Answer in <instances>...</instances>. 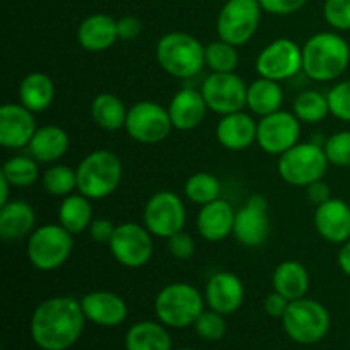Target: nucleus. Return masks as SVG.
Here are the masks:
<instances>
[{
    "mask_svg": "<svg viewBox=\"0 0 350 350\" xmlns=\"http://www.w3.org/2000/svg\"><path fill=\"white\" fill-rule=\"evenodd\" d=\"M293 113L301 123H308V125H317V123L323 122L330 115L327 94L314 91V89H306V91L299 92L294 99Z\"/></svg>",
    "mask_w": 350,
    "mask_h": 350,
    "instance_id": "33",
    "label": "nucleus"
},
{
    "mask_svg": "<svg viewBox=\"0 0 350 350\" xmlns=\"http://www.w3.org/2000/svg\"><path fill=\"white\" fill-rule=\"evenodd\" d=\"M328 106L330 115L342 122L350 123V79L340 81L328 91Z\"/></svg>",
    "mask_w": 350,
    "mask_h": 350,
    "instance_id": "40",
    "label": "nucleus"
},
{
    "mask_svg": "<svg viewBox=\"0 0 350 350\" xmlns=\"http://www.w3.org/2000/svg\"><path fill=\"white\" fill-rule=\"evenodd\" d=\"M38 130L34 113L26 106L7 103L0 108V144L5 149H23L29 146Z\"/></svg>",
    "mask_w": 350,
    "mask_h": 350,
    "instance_id": "17",
    "label": "nucleus"
},
{
    "mask_svg": "<svg viewBox=\"0 0 350 350\" xmlns=\"http://www.w3.org/2000/svg\"><path fill=\"white\" fill-rule=\"evenodd\" d=\"M118 41L116 19L108 14L88 16L77 27V43L91 53L109 50Z\"/></svg>",
    "mask_w": 350,
    "mask_h": 350,
    "instance_id": "24",
    "label": "nucleus"
},
{
    "mask_svg": "<svg viewBox=\"0 0 350 350\" xmlns=\"http://www.w3.org/2000/svg\"><path fill=\"white\" fill-rule=\"evenodd\" d=\"M301 139V122L291 111H279L262 116L256 129V144L270 156H282Z\"/></svg>",
    "mask_w": 350,
    "mask_h": 350,
    "instance_id": "15",
    "label": "nucleus"
},
{
    "mask_svg": "<svg viewBox=\"0 0 350 350\" xmlns=\"http://www.w3.org/2000/svg\"><path fill=\"white\" fill-rule=\"evenodd\" d=\"M258 2L263 12L273 14V16H291L303 9L308 0H258Z\"/></svg>",
    "mask_w": 350,
    "mask_h": 350,
    "instance_id": "43",
    "label": "nucleus"
},
{
    "mask_svg": "<svg viewBox=\"0 0 350 350\" xmlns=\"http://www.w3.org/2000/svg\"><path fill=\"white\" fill-rule=\"evenodd\" d=\"M77 191L91 200H103L118 190L123 178V164L115 152L92 150L75 167Z\"/></svg>",
    "mask_w": 350,
    "mask_h": 350,
    "instance_id": "4",
    "label": "nucleus"
},
{
    "mask_svg": "<svg viewBox=\"0 0 350 350\" xmlns=\"http://www.w3.org/2000/svg\"><path fill=\"white\" fill-rule=\"evenodd\" d=\"M129 108L118 96L111 92H101L91 103V118L99 129L116 132L125 129Z\"/></svg>",
    "mask_w": 350,
    "mask_h": 350,
    "instance_id": "31",
    "label": "nucleus"
},
{
    "mask_svg": "<svg viewBox=\"0 0 350 350\" xmlns=\"http://www.w3.org/2000/svg\"><path fill=\"white\" fill-rule=\"evenodd\" d=\"M282 328L291 340L311 345L323 340L330 332L332 318L327 308L314 299L291 301L282 317Z\"/></svg>",
    "mask_w": 350,
    "mask_h": 350,
    "instance_id": "7",
    "label": "nucleus"
},
{
    "mask_svg": "<svg viewBox=\"0 0 350 350\" xmlns=\"http://www.w3.org/2000/svg\"><path fill=\"white\" fill-rule=\"evenodd\" d=\"M116 29H118V40L133 41L142 33V23L133 16H125L116 21Z\"/></svg>",
    "mask_w": 350,
    "mask_h": 350,
    "instance_id": "45",
    "label": "nucleus"
},
{
    "mask_svg": "<svg viewBox=\"0 0 350 350\" xmlns=\"http://www.w3.org/2000/svg\"><path fill=\"white\" fill-rule=\"evenodd\" d=\"M282 103L284 91L280 88V82L260 77L248 85L246 108L260 118L282 109Z\"/></svg>",
    "mask_w": 350,
    "mask_h": 350,
    "instance_id": "29",
    "label": "nucleus"
},
{
    "mask_svg": "<svg viewBox=\"0 0 350 350\" xmlns=\"http://www.w3.org/2000/svg\"><path fill=\"white\" fill-rule=\"evenodd\" d=\"M256 129L258 122H255V118L243 109L221 116L215 129V137L224 149L241 152L256 142Z\"/></svg>",
    "mask_w": 350,
    "mask_h": 350,
    "instance_id": "21",
    "label": "nucleus"
},
{
    "mask_svg": "<svg viewBox=\"0 0 350 350\" xmlns=\"http://www.w3.org/2000/svg\"><path fill=\"white\" fill-rule=\"evenodd\" d=\"M287 306H289V301L282 294L275 293V291L270 293L265 297V301H263V310H265V313L270 318H279V320H282L284 313L287 311Z\"/></svg>",
    "mask_w": 350,
    "mask_h": 350,
    "instance_id": "46",
    "label": "nucleus"
},
{
    "mask_svg": "<svg viewBox=\"0 0 350 350\" xmlns=\"http://www.w3.org/2000/svg\"><path fill=\"white\" fill-rule=\"evenodd\" d=\"M205 303L221 314H232L245 303V284L231 272H217L205 286Z\"/></svg>",
    "mask_w": 350,
    "mask_h": 350,
    "instance_id": "19",
    "label": "nucleus"
},
{
    "mask_svg": "<svg viewBox=\"0 0 350 350\" xmlns=\"http://www.w3.org/2000/svg\"><path fill=\"white\" fill-rule=\"evenodd\" d=\"M178 350H193V349H178Z\"/></svg>",
    "mask_w": 350,
    "mask_h": 350,
    "instance_id": "50",
    "label": "nucleus"
},
{
    "mask_svg": "<svg viewBox=\"0 0 350 350\" xmlns=\"http://www.w3.org/2000/svg\"><path fill=\"white\" fill-rule=\"evenodd\" d=\"M262 12L258 0H228L217 16L219 38L234 46H243L258 31Z\"/></svg>",
    "mask_w": 350,
    "mask_h": 350,
    "instance_id": "9",
    "label": "nucleus"
},
{
    "mask_svg": "<svg viewBox=\"0 0 350 350\" xmlns=\"http://www.w3.org/2000/svg\"><path fill=\"white\" fill-rule=\"evenodd\" d=\"M236 241L246 248H260L270 236V215L267 198L252 195L239 211H236L234 229Z\"/></svg>",
    "mask_w": 350,
    "mask_h": 350,
    "instance_id": "16",
    "label": "nucleus"
},
{
    "mask_svg": "<svg viewBox=\"0 0 350 350\" xmlns=\"http://www.w3.org/2000/svg\"><path fill=\"white\" fill-rule=\"evenodd\" d=\"M323 17L337 31H350V0H325Z\"/></svg>",
    "mask_w": 350,
    "mask_h": 350,
    "instance_id": "41",
    "label": "nucleus"
},
{
    "mask_svg": "<svg viewBox=\"0 0 350 350\" xmlns=\"http://www.w3.org/2000/svg\"><path fill=\"white\" fill-rule=\"evenodd\" d=\"M255 70L260 77L282 82L303 70V48L289 38H277L258 53Z\"/></svg>",
    "mask_w": 350,
    "mask_h": 350,
    "instance_id": "12",
    "label": "nucleus"
},
{
    "mask_svg": "<svg viewBox=\"0 0 350 350\" xmlns=\"http://www.w3.org/2000/svg\"><path fill=\"white\" fill-rule=\"evenodd\" d=\"M156 60L171 77L191 79L204 70L205 46L193 34L171 31L157 41Z\"/></svg>",
    "mask_w": 350,
    "mask_h": 350,
    "instance_id": "3",
    "label": "nucleus"
},
{
    "mask_svg": "<svg viewBox=\"0 0 350 350\" xmlns=\"http://www.w3.org/2000/svg\"><path fill=\"white\" fill-rule=\"evenodd\" d=\"M70 149L68 133L58 125H44L34 132L27 150L38 163L50 164L62 159Z\"/></svg>",
    "mask_w": 350,
    "mask_h": 350,
    "instance_id": "26",
    "label": "nucleus"
},
{
    "mask_svg": "<svg viewBox=\"0 0 350 350\" xmlns=\"http://www.w3.org/2000/svg\"><path fill=\"white\" fill-rule=\"evenodd\" d=\"M91 198L82 193H72L64 197L58 207V224L67 229L72 236L88 231L92 219Z\"/></svg>",
    "mask_w": 350,
    "mask_h": 350,
    "instance_id": "30",
    "label": "nucleus"
},
{
    "mask_svg": "<svg viewBox=\"0 0 350 350\" xmlns=\"http://www.w3.org/2000/svg\"><path fill=\"white\" fill-rule=\"evenodd\" d=\"M272 287L275 293L282 294L289 303L303 299L310 291V272L297 260H286L273 270Z\"/></svg>",
    "mask_w": 350,
    "mask_h": 350,
    "instance_id": "27",
    "label": "nucleus"
},
{
    "mask_svg": "<svg viewBox=\"0 0 350 350\" xmlns=\"http://www.w3.org/2000/svg\"><path fill=\"white\" fill-rule=\"evenodd\" d=\"M144 226L154 238H171L183 231L187 224V208L174 191L163 190L154 193L144 207Z\"/></svg>",
    "mask_w": 350,
    "mask_h": 350,
    "instance_id": "10",
    "label": "nucleus"
},
{
    "mask_svg": "<svg viewBox=\"0 0 350 350\" xmlns=\"http://www.w3.org/2000/svg\"><path fill=\"white\" fill-rule=\"evenodd\" d=\"M207 109V103L202 96V91L191 88L178 91L167 105V113H170L173 129L180 130V132H190V130L197 129L204 122Z\"/></svg>",
    "mask_w": 350,
    "mask_h": 350,
    "instance_id": "23",
    "label": "nucleus"
},
{
    "mask_svg": "<svg viewBox=\"0 0 350 350\" xmlns=\"http://www.w3.org/2000/svg\"><path fill=\"white\" fill-rule=\"evenodd\" d=\"M154 236L146 226L137 222H123L116 226L115 234L109 241L111 255L120 265L126 269H140L147 265L154 253Z\"/></svg>",
    "mask_w": 350,
    "mask_h": 350,
    "instance_id": "13",
    "label": "nucleus"
},
{
    "mask_svg": "<svg viewBox=\"0 0 350 350\" xmlns=\"http://www.w3.org/2000/svg\"><path fill=\"white\" fill-rule=\"evenodd\" d=\"M317 232L332 245H344L350 239V205L342 198L327 200L314 211Z\"/></svg>",
    "mask_w": 350,
    "mask_h": 350,
    "instance_id": "18",
    "label": "nucleus"
},
{
    "mask_svg": "<svg viewBox=\"0 0 350 350\" xmlns=\"http://www.w3.org/2000/svg\"><path fill=\"white\" fill-rule=\"evenodd\" d=\"M238 46L221 40L212 41L205 46V65L211 68V72L217 74H228V72H236L239 64Z\"/></svg>",
    "mask_w": 350,
    "mask_h": 350,
    "instance_id": "36",
    "label": "nucleus"
},
{
    "mask_svg": "<svg viewBox=\"0 0 350 350\" xmlns=\"http://www.w3.org/2000/svg\"><path fill=\"white\" fill-rule=\"evenodd\" d=\"M349 68H350V67H349Z\"/></svg>",
    "mask_w": 350,
    "mask_h": 350,
    "instance_id": "51",
    "label": "nucleus"
},
{
    "mask_svg": "<svg viewBox=\"0 0 350 350\" xmlns=\"http://www.w3.org/2000/svg\"><path fill=\"white\" fill-rule=\"evenodd\" d=\"M85 320L98 327L113 328L122 325L129 317V308L123 297L109 291H92L81 299Z\"/></svg>",
    "mask_w": 350,
    "mask_h": 350,
    "instance_id": "20",
    "label": "nucleus"
},
{
    "mask_svg": "<svg viewBox=\"0 0 350 350\" xmlns=\"http://www.w3.org/2000/svg\"><path fill=\"white\" fill-rule=\"evenodd\" d=\"M325 154H327L330 164L338 167L350 166V130L334 133L328 137L323 144Z\"/></svg>",
    "mask_w": 350,
    "mask_h": 350,
    "instance_id": "39",
    "label": "nucleus"
},
{
    "mask_svg": "<svg viewBox=\"0 0 350 350\" xmlns=\"http://www.w3.org/2000/svg\"><path fill=\"white\" fill-rule=\"evenodd\" d=\"M2 176L7 178L12 188H27L40 178L38 161L31 156H14L3 163Z\"/></svg>",
    "mask_w": 350,
    "mask_h": 350,
    "instance_id": "35",
    "label": "nucleus"
},
{
    "mask_svg": "<svg viewBox=\"0 0 350 350\" xmlns=\"http://www.w3.org/2000/svg\"><path fill=\"white\" fill-rule=\"evenodd\" d=\"M193 327L198 337L207 342H217L226 335L224 314L217 313L214 310L202 311V314L197 318Z\"/></svg>",
    "mask_w": 350,
    "mask_h": 350,
    "instance_id": "38",
    "label": "nucleus"
},
{
    "mask_svg": "<svg viewBox=\"0 0 350 350\" xmlns=\"http://www.w3.org/2000/svg\"><path fill=\"white\" fill-rule=\"evenodd\" d=\"M167 250L176 260H190L195 253V241L188 232L180 231L167 238Z\"/></svg>",
    "mask_w": 350,
    "mask_h": 350,
    "instance_id": "42",
    "label": "nucleus"
},
{
    "mask_svg": "<svg viewBox=\"0 0 350 350\" xmlns=\"http://www.w3.org/2000/svg\"><path fill=\"white\" fill-rule=\"evenodd\" d=\"M350 67V46L332 31L313 34L303 44V72L317 82H332Z\"/></svg>",
    "mask_w": 350,
    "mask_h": 350,
    "instance_id": "2",
    "label": "nucleus"
},
{
    "mask_svg": "<svg viewBox=\"0 0 350 350\" xmlns=\"http://www.w3.org/2000/svg\"><path fill=\"white\" fill-rule=\"evenodd\" d=\"M55 84L50 75L31 72L19 84V103L33 113H43L53 105Z\"/></svg>",
    "mask_w": 350,
    "mask_h": 350,
    "instance_id": "28",
    "label": "nucleus"
},
{
    "mask_svg": "<svg viewBox=\"0 0 350 350\" xmlns=\"http://www.w3.org/2000/svg\"><path fill=\"white\" fill-rule=\"evenodd\" d=\"M116 226L113 224L108 219H94L89 226V236L94 243H99V245H109L113 234H115Z\"/></svg>",
    "mask_w": 350,
    "mask_h": 350,
    "instance_id": "44",
    "label": "nucleus"
},
{
    "mask_svg": "<svg viewBox=\"0 0 350 350\" xmlns=\"http://www.w3.org/2000/svg\"><path fill=\"white\" fill-rule=\"evenodd\" d=\"M330 161L321 144L299 142L279 156L277 171L291 187L306 188L318 180H325Z\"/></svg>",
    "mask_w": 350,
    "mask_h": 350,
    "instance_id": "6",
    "label": "nucleus"
},
{
    "mask_svg": "<svg viewBox=\"0 0 350 350\" xmlns=\"http://www.w3.org/2000/svg\"><path fill=\"white\" fill-rule=\"evenodd\" d=\"M125 130L139 144H159L173 130L167 108L156 101H139L129 108Z\"/></svg>",
    "mask_w": 350,
    "mask_h": 350,
    "instance_id": "11",
    "label": "nucleus"
},
{
    "mask_svg": "<svg viewBox=\"0 0 350 350\" xmlns=\"http://www.w3.org/2000/svg\"><path fill=\"white\" fill-rule=\"evenodd\" d=\"M10 188H12V185L7 181L5 176H2V174H0V205H3L9 202Z\"/></svg>",
    "mask_w": 350,
    "mask_h": 350,
    "instance_id": "49",
    "label": "nucleus"
},
{
    "mask_svg": "<svg viewBox=\"0 0 350 350\" xmlns=\"http://www.w3.org/2000/svg\"><path fill=\"white\" fill-rule=\"evenodd\" d=\"M36 229V214L24 200H9L0 205V238L3 241H19L29 238Z\"/></svg>",
    "mask_w": 350,
    "mask_h": 350,
    "instance_id": "25",
    "label": "nucleus"
},
{
    "mask_svg": "<svg viewBox=\"0 0 350 350\" xmlns=\"http://www.w3.org/2000/svg\"><path fill=\"white\" fill-rule=\"evenodd\" d=\"M171 345L170 334L161 321H139L125 335L126 350H171Z\"/></svg>",
    "mask_w": 350,
    "mask_h": 350,
    "instance_id": "32",
    "label": "nucleus"
},
{
    "mask_svg": "<svg viewBox=\"0 0 350 350\" xmlns=\"http://www.w3.org/2000/svg\"><path fill=\"white\" fill-rule=\"evenodd\" d=\"M236 211L229 202L217 198L207 205H202L197 215L198 234L208 243L224 241L232 234Z\"/></svg>",
    "mask_w": 350,
    "mask_h": 350,
    "instance_id": "22",
    "label": "nucleus"
},
{
    "mask_svg": "<svg viewBox=\"0 0 350 350\" xmlns=\"http://www.w3.org/2000/svg\"><path fill=\"white\" fill-rule=\"evenodd\" d=\"M337 263H338V269L342 270V273L350 277V239L347 243H344L338 252L337 256Z\"/></svg>",
    "mask_w": 350,
    "mask_h": 350,
    "instance_id": "48",
    "label": "nucleus"
},
{
    "mask_svg": "<svg viewBox=\"0 0 350 350\" xmlns=\"http://www.w3.org/2000/svg\"><path fill=\"white\" fill-rule=\"evenodd\" d=\"M306 197L311 204L318 207V205L325 204V202L332 198L330 187H328V183H325V180L314 181L310 187H306Z\"/></svg>",
    "mask_w": 350,
    "mask_h": 350,
    "instance_id": "47",
    "label": "nucleus"
},
{
    "mask_svg": "<svg viewBox=\"0 0 350 350\" xmlns=\"http://www.w3.org/2000/svg\"><path fill=\"white\" fill-rule=\"evenodd\" d=\"M154 310L164 327L187 328L191 327L205 310V296L191 284H167L157 293Z\"/></svg>",
    "mask_w": 350,
    "mask_h": 350,
    "instance_id": "5",
    "label": "nucleus"
},
{
    "mask_svg": "<svg viewBox=\"0 0 350 350\" xmlns=\"http://www.w3.org/2000/svg\"><path fill=\"white\" fill-rule=\"evenodd\" d=\"M43 188L53 197H67L77 190V171L65 164H55L43 173Z\"/></svg>",
    "mask_w": 350,
    "mask_h": 350,
    "instance_id": "37",
    "label": "nucleus"
},
{
    "mask_svg": "<svg viewBox=\"0 0 350 350\" xmlns=\"http://www.w3.org/2000/svg\"><path fill=\"white\" fill-rule=\"evenodd\" d=\"M200 91L207 103V108L221 116L243 111L246 108L248 85L236 72H228V74L211 72L205 77Z\"/></svg>",
    "mask_w": 350,
    "mask_h": 350,
    "instance_id": "14",
    "label": "nucleus"
},
{
    "mask_svg": "<svg viewBox=\"0 0 350 350\" xmlns=\"http://www.w3.org/2000/svg\"><path fill=\"white\" fill-rule=\"evenodd\" d=\"M85 314L81 301L57 296L38 304L31 317V337L41 350H67L81 338Z\"/></svg>",
    "mask_w": 350,
    "mask_h": 350,
    "instance_id": "1",
    "label": "nucleus"
},
{
    "mask_svg": "<svg viewBox=\"0 0 350 350\" xmlns=\"http://www.w3.org/2000/svg\"><path fill=\"white\" fill-rule=\"evenodd\" d=\"M185 197L195 205H207L221 198V181L207 171H198L185 181Z\"/></svg>",
    "mask_w": 350,
    "mask_h": 350,
    "instance_id": "34",
    "label": "nucleus"
},
{
    "mask_svg": "<svg viewBox=\"0 0 350 350\" xmlns=\"http://www.w3.org/2000/svg\"><path fill=\"white\" fill-rule=\"evenodd\" d=\"M74 236L60 224H44L34 229L27 238V260L40 272L60 269L72 255Z\"/></svg>",
    "mask_w": 350,
    "mask_h": 350,
    "instance_id": "8",
    "label": "nucleus"
}]
</instances>
